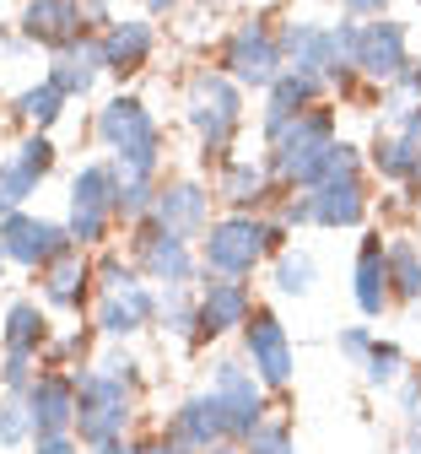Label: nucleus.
Masks as SVG:
<instances>
[{
    "label": "nucleus",
    "mask_w": 421,
    "mask_h": 454,
    "mask_svg": "<svg viewBox=\"0 0 421 454\" xmlns=\"http://www.w3.org/2000/svg\"><path fill=\"white\" fill-rule=\"evenodd\" d=\"M335 146H340V120H335V108L330 103H314L303 108L297 120L270 141V179L276 190H314L324 174H330V162H335Z\"/></svg>",
    "instance_id": "1"
},
{
    "label": "nucleus",
    "mask_w": 421,
    "mask_h": 454,
    "mask_svg": "<svg viewBox=\"0 0 421 454\" xmlns=\"http://www.w3.org/2000/svg\"><path fill=\"white\" fill-rule=\"evenodd\" d=\"M286 249V227L254 211H227L206 227V239L195 244L200 270L206 276H232V281H249L265 260H276Z\"/></svg>",
    "instance_id": "2"
},
{
    "label": "nucleus",
    "mask_w": 421,
    "mask_h": 454,
    "mask_svg": "<svg viewBox=\"0 0 421 454\" xmlns=\"http://www.w3.org/2000/svg\"><path fill=\"white\" fill-rule=\"evenodd\" d=\"M184 125L195 130L206 168L227 162L238 130H244V87L227 82L216 66H200V71L184 82Z\"/></svg>",
    "instance_id": "3"
},
{
    "label": "nucleus",
    "mask_w": 421,
    "mask_h": 454,
    "mask_svg": "<svg viewBox=\"0 0 421 454\" xmlns=\"http://www.w3.org/2000/svg\"><path fill=\"white\" fill-rule=\"evenodd\" d=\"M141 395H146L141 384H125V379L103 373L97 363H87L76 373V438H82V449L130 438L141 422Z\"/></svg>",
    "instance_id": "4"
},
{
    "label": "nucleus",
    "mask_w": 421,
    "mask_h": 454,
    "mask_svg": "<svg viewBox=\"0 0 421 454\" xmlns=\"http://www.w3.org/2000/svg\"><path fill=\"white\" fill-rule=\"evenodd\" d=\"M297 195L308 206V227H363L368 206H373V195H368V152L340 141L330 174L314 190H297Z\"/></svg>",
    "instance_id": "5"
},
{
    "label": "nucleus",
    "mask_w": 421,
    "mask_h": 454,
    "mask_svg": "<svg viewBox=\"0 0 421 454\" xmlns=\"http://www.w3.org/2000/svg\"><path fill=\"white\" fill-rule=\"evenodd\" d=\"M113 195H119V174H113L108 157L76 168L71 195H66V233H71L76 249H103V244H108V233L119 227Z\"/></svg>",
    "instance_id": "6"
},
{
    "label": "nucleus",
    "mask_w": 421,
    "mask_h": 454,
    "mask_svg": "<svg viewBox=\"0 0 421 454\" xmlns=\"http://www.w3.org/2000/svg\"><path fill=\"white\" fill-rule=\"evenodd\" d=\"M216 71L227 76V82H238L244 92H265L281 71H286V60H281V38H276V27L270 22H260V17H249V22H238L227 38H222V54H216Z\"/></svg>",
    "instance_id": "7"
},
{
    "label": "nucleus",
    "mask_w": 421,
    "mask_h": 454,
    "mask_svg": "<svg viewBox=\"0 0 421 454\" xmlns=\"http://www.w3.org/2000/svg\"><path fill=\"white\" fill-rule=\"evenodd\" d=\"M238 357H244L249 368H254V379L265 384V395H286L292 389V379H297V347H292V335H286V325H281V314L276 309H254L249 314V325L238 330Z\"/></svg>",
    "instance_id": "8"
},
{
    "label": "nucleus",
    "mask_w": 421,
    "mask_h": 454,
    "mask_svg": "<svg viewBox=\"0 0 421 454\" xmlns=\"http://www.w3.org/2000/svg\"><path fill=\"white\" fill-rule=\"evenodd\" d=\"M130 265L141 270V281H152L157 293H168V287H195V276H200L195 244L162 233L157 222H136L130 227Z\"/></svg>",
    "instance_id": "9"
},
{
    "label": "nucleus",
    "mask_w": 421,
    "mask_h": 454,
    "mask_svg": "<svg viewBox=\"0 0 421 454\" xmlns=\"http://www.w3.org/2000/svg\"><path fill=\"white\" fill-rule=\"evenodd\" d=\"M206 389L216 395V406H222V417H227V438H232V443H244V438L270 417V395H265V384L254 379V368H249L244 357H216Z\"/></svg>",
    "instance_id": "10"
},
{
    "label": "nucleus",
    "mask_w": 421,
    "mask_h": 454,
    "mask_svg": "<svg viewBox=\"0 0 421 454\" xmlns=\"http://www.w3.org/2000/svg\"><path fill=\"white\" fill-rule=\"evenodd\" d=\"M254 309H260V303H254V287H249V281L206 276V270H200V281H195V314H200L195 352H200V347H211V340L238 335V330L249 325V314H254Z\"/></svg>",
    "instance_id": "11"
},
{
    "label": "nucleus",
    "mask_w": 421,
    "mask_h": 454,
    "mask_svg": "<svg viewBox=\"0 0 421 454\" xmlns=\"http://www.w3.org/2000/svg\"><path fill=\"white\" fill-rule=\"evenodd\" d=\"M211 206H216V190H211L206 179H195V174L168 179V184L157 179V200H152V216H146V222H157L162 233H173V239L200 244V239H206V227L216 222Z\"/></svg>",
    "instance_id": "12"
},
{
    "label": "nucleus",
    "mask_w": 421,
    "mask_h": 454,
    "mask_svg": "<svg viewBox=\"0 0 421 454\" xmlns=\"http://www.w3.org/2000/svg\"><path fill=\"white\" fill-rule=\"evenodd\" d=\"M54 162H59V146L43 130H27L6 157H0V216L27 211V200L38 195V184L54 174Z\"/></svg>",
    "instance_id": "13"
},
{
    "label": "nucleus",
    "mask_w": 421,
    "mask_h": 454,
    "mask_svg": "<svg viewBox=\"0 0 421 454\" xmlns=\"http://www.w3.org/2000/svg\"><path fill=\"white\" fill-rule=\"evenodd\" d=\"M71 244L66 233V222H49L38 211H12V216H0V254H6V265H22V270H43L54 265Z\"/></svg>",
    "instance_id": "14"
},
{
    "label": "nucleus",
    "mask_w": 421,
    "mask_h": 454,
    "mask_svg": "<svg viewBox=\"0 0 421 454\" xmlns=\"http://www.w3.org/2000/svg\"><path fill=\"white\" fill-rule=\"evenodd\" d=\"M92 330L108 347H130L141 330H157V287L152 281H130L119 293L92 298Z\"/></svg>",
    "instance_id": "15"
},
{
    "label": "nucleus",
    "mask_w": 421,
    "mask_h": 454,
    "mask_svg": "<svg viewBox=\"0 0 421 454\" xmlns=\"http://www.w3.org/2000/svg\"><path fill=\"white\" fill-rule=\"evenodd\" d=\"M400 71H410V33L405 22L394 17H373L356 33V76L373 82V87H389Z\"/></svg>",
    "instance_id": "16"
},
{
    "label": "nucleus",
    "mask_w": 421,
    "mask_h": 454,
    "mask_svg": "<svg viewBox=\"0 0 421 454\" xmlns=\"http://www.w3.org/2000/svg\"><path fill=\"white\" fill-rule=\"evenodd\" d=\"M38 298H43V309L49 314H87L92 309V298H97V287H92V254L87 249H66L54 265H43L38 270Z\"/></svg>",
    "instance_id": "17"
},
{
    "label": "nucleus",
    "mask_w": 421,
    "mask_h": 454,
    "mask_svg": "<svg viewBox=\"0 0 421 454\" xmlns=\"http://www.w3.org/2000/svg\"><path fill=\"white\" fill-rule=\"evenodd\" d=\"M22 401H27V417H33V438L76 433V373L38 368V379H33V389Z\"/></svg>",
    "instance_id": "18"
},
{
    "label": "nucleus",
    "mask_w": 421,
    "mask_h": 454,
    "mask_svg": "<svg viewBox=\"0 0 421 454\" xmlns=\"http://www.w3.org/2000/svg\"><path fill=\"white\" fill-rule=\"evenodd\" d=\"M211 190H216V200H222L227 211H254V216H265V211L281 200V190H276V179H270V168H265V162H249V157H227V162H216Z\"/></svg>",
    "instance_id": "19"
},
{
    "label": "nucleus",
    "mask_w": 421,
    "mask_h": 454,
    "mask_svg": "<svg viewBox=\"0 0 421 454\" xmlns=\"http://www.w3.org/2000/svg\"><path fill=\"white\" fill-rule=\"evenodd\" d=\"M92 136L103 141V152H108V157H119V152H130V146H141V141L162 136V125L152 120V108H146L136 92H119V98H108V103L97 108Z\"/></svg>",
    "instance_id": "20"
},
{
    "label": "nucleus",
    "mask_w": 421,
    "mask_h": 454,
    "mask_svg": "<svg viewBox=\"0 0 421 454\" xmlns=\"http://www.w3.org/2000/svg\"><path fill=\"white\" fill-rule=\"evenodd\" d=\"M157 427L173 433L178 443L195 449V454H206V449H216V443H232V438H227V417H222V406H216V395H211V389L184 395V401H178Z\"/></svg>",
    "instance_id": "21"
},
{
    "label": "nucleus",
    "mask_w": 421,
    "mask_h": 454,
    "mask_svg": "<svg viewBox=\"0 0 421 454\" xmlns=\"http://www.w3.org/2000/svg\"><path fill=\"white\" fill-rule=\"evenodd\" d=\"M97 43H103V66H108V76H141L146 66H152V54H157V27L146 22V17H113L103 33H97Z\"/></svg>",
    "instance_id": "22"
},
{
    "label": "nucleus",
    "mask_w": 421,
    "mask_h": 454,
    "mask_svg": "<svg viewBox=\"0 0 421 454\" xmlns=\"http://www.w3.org/2000/svg\"><path fill=\"white\" fill-rule=\"evenodd\" d=\"M276 38H281V60H286V71L314 76V82L330 87V76H335V38H330L324 22H297V17H292V22L276 27Z\"/></svg>",
    "instance_id": "23"
},
{
    "label": "nucleus",
    "mask_w": 421,
    "mask_h": 454,
    "mask_svg": "<svg viewBox=\"0 0 421 454\" xmlns=\"http://www.w3.org/2000/svg\"><path fill=\"white\" fill-rule=\"evenodd\" d=\"M351 298H356V309H363V319H384V309H394V293H389V244H384V233H368L363 244H356Z\"/></svg>",
    "instance_id": "24"
},
{
    "label": "nucleus",
    "mask_w": 421,
    "mask_h": 454,
    "mask_svg": "<svg viewBox=\"0 0 421 454\" xmlns=\"http://www.w3.org/2000/svg\"><path fill=\"white\" fill-rule=\"evenodd\" d=\"M59 92H66L71 103L76 98H92V87L108 76V66H103V43H97V33H82L76 43H66V49H54L49 54V71H43Z\"/></svg>",
    "instance_id": "25"
},
{
    "label": "nucleus",
    "mask_w": 421,
    "mask_h": 454,
    "mask_svg": "<svg viewBox=\"0 0 421 454\" xmlns=\"http://www.w3.org/2000/svg\"><path fill=\"white\" fill-rule=\"evenodd\" d=\"M17 33H22V43L54 54V49L76 43V38L87 33V22H82V12H76V0H27L22 17H17Z\"/></svg>",
    "instance_id": "26"
},
{
    "label": "nucleus",
    "mask_w": 421,
    "mask_h": 454,
    "mask_svg": "<svg viewBox=\"0 0 421 454\" xmlns=\"http://www.w3.org/2000/svg\"><path fill=\"white\" fill-rule=\"evenodd\" d=\"M314 103H324V82L297 76V71H281V76L265 87V108H260V130H265V141H276V136L297 120V114L314 108Z\"/></svg>",
    "instance_id": "27"
},
{
    "label": "nucleus",
    "mask_w": 421,
    "mask_h": 454,
    "mask_svg": "<svg viewBox=\"0 0 421 454\" xmlns=\"http://www.w3.org/2000/svg\"><path fill=\"white\" fill-rule=\"evenodd\" d=\"M368 168H373L384 184L421 195V146H410L405 130H384L378 125V136L368 141Z\"/></svg>",
    "instance_id": "28"
},
{
    "label": "nucleus",
    "mask_w": 421,
    "mask_h": 454,
    "mask_svg": "<svg viewBox=\"0 0 421 454\" xmlns=\"http://www.w3.org/2000/svg\"><path fill=\"white\" fill-rule=\"evenodd\" d=\"M54 340V325H49V309L38 298H17L0 319V352H17V357H38L43 363V347Z\"/></svg>",
    "instance_id": "29"
},
{
    "label": "nucleus",
    "mask_w": 421,
    "mask_h": 454,
    "mask_svg": "<svg viewBox=\"0 0 421 454\" xmlns=\"http://www.w3.org/2000/svg\"><path fill=\"white\" fill-rule=\"evenodd\" d=\"M66 108H71V98L59 92L49 76H43V82H33V87H22V92L12 98V114H17L27 130H43V136H49L59 120H66Z\"/></svg>",
    "instance_id": "30"
},
{
    "label": "nucleus",
    "mask_w": 421,
    "mask_h": 454,
    "mask_svg": "<svg viewBox=\"0 0 421 454\" xmlns=\"http://www.w3.org/2000/svg\"><path fill=\"white\" fill-rule=\"evenodd\" d=\"M157 330L173 335L178 347H190V352H195V330H200L195 287H168V293H157Z\"/></svg>",
    "instance_id": "31"
},
{
    "label": "nucleus",
    "mask_w": 421,
    "mask_h": 454,
    "mask_svg": "<svg viewBox=\"0 0 421 454\" xmlns=\"http://www.w3.org/2000/svg\"><path fill=\"white\" fill-rule=\"evenodd\" d=\"M378 108H384L389 130H405L410 120H421V66H410L389 87H378Z\"/></svg>",
    "instance_id": "32"
},
{
    "label": "nucleus",
    "mask_w": 421,
    "mask_h": 454,
    "mask_svg": "<svg viewBox=\"0 0 421 454\" xmlns=\"http://www.w3.org/2000/svg\"><path fill=\"white\" fill-rule=\"evenodd\" d=\"M270 276H276V293L281 298H308L319 287V260H314V249H292L286 244L270 260Z\"/></svg>",
    "instance_id": "33"
},
{
    "label": "nucleus",
    "mask_w": 421,
    "mask_h": 454,
    "mask_svg": "<svg viewBox=\"0 0 421 454\" xmlns=\"http://www.w3.org/2000/svg\"><path fill=\"white\" fill-rule=\"evenodd\" d=\"M389 293L394 303H421V249L410 239H389Z\"/></svg>",
    "instance_id": "34"
},
{
    "label": "nucleus",
    "mask_w": 421,
    "mask_h": 454,
    "mask_svg": "<svg viewBox=\"0 0 421 454\" xmlns=\"http://www.w3.org/2000/svg\"><path fill=\"white\" fill-rule=\"evenodd\" d=\"M92 325H76V330H66V335H54L49 347H43V368H66V373H82L87 363H92Z\"/></svg>",
    "instance_id": "35"
},
{
    "label": "nucleus",
    "mask_w": 421,
    "mask_h": 454,
    "mask_svg": "<svg viewBox=\"0 0 421 454\" xmlns=\"http://www.w3.org/2000/svg\"><path fill=\"white\" fill-rule=\"evenodd\" d=\"M405 373H410V363H405V347H400V340H373V352L363 357L368 389H394Z\"/></svg>",
    "instance_id": "36"
},
{
    "label": "nucleus",
    "mask_w": 421,
    "mask_h": 454,
    "mask_svg": "<svg viewBox=\"0 0 421 454\" xmlns=\"http://www.w3.org/2000/svg\"><path fill=\"white\" fill-rule=\"evenodd\" d=\"M238 454H297V433L286 417H265L244 443H238Z\"/></svg>",
    "instance_id": "37"
},
{
    "label": "nucleus",
    "mask_w": 421,
    "mask_h": 454,
    "mask_svg": "<svg viewBox=\"0 0 421 454\" xmlns=\"http://www.w3.org/2000/svg\"><path fill=\"white\" fill-rule=\"evenodd\" d=\"M130 281H141V270L119 254V249H97L92 254V287H97V298L103 293H119V287H130Z\"/></svg>",
    "instance_id": "38"
},
{
    "label": "nucleus",
    "mask_w": 421,
    "mask_h": 454,
    "mask_svg": "<svg viewBox=\"0 0 421 454\" xmlns=\"http://www.w3.org/2000/svg\"><path fill=\"white\" fill-rule=\"evenodd\" d=\"M33 443V417L22 395H0V449H27Z\"/></svg>",
    "instance_id": "39"
},
{
    "label": "nucleus",
    "mask_w": 421,
    "mask_h": 454,
    "mask_svg": "<svg viewBox=\"0 0 421 454\" xmlns=\"http://www.w3.org/2000/svg\"><path fill=\"white\" fill-rule=\"evenodd\" d=\"M38 357H17V352H0V395H27L38 379Z\"/></svg>",
    "instance_id": "40"
},
{
    "label": "nucleus",
    "mask_w": 421,
    "mask_h": 454,
    "mask_svg": "<svg viewBox=\"0 0 421 454\" xmlns=\"http://www.w3.org/2000/svg\"><path fill=\"white\" fill-rule=\"evenodd\" d=\"M373 340H378V335H373L368 325H346V330L335 335V347H340V357H346L351 368H363V357L373 352Z\"/></svg>",
    "instance_id": "41"
},
{
    "label": "nucleus",
    "mask_w": 421,
    "mask_h": 454,
    "mask_svg": "<svg viewBox=\"0 0 421 454\" xmlns=\"http://www.w3.org/2000/svg\"><path fill=\"white\" fill-rule=\"evenodd\" d=\"M136 438V454H195V449H184L173 433H162V427H146V433H130Z\"/></svg>",
    "instance_id": "42"
},
{
    "label": "nucleus",
    "mask_w": 421,
    "mask_h": 454,
    "mask_svg": "<svg viewBox=\"0 0 421 454\" xmlns=\"http://www.w3.org/2000/svg\"><path fill=\"white\" fill-rule=\"evenodd\" d=\"M27 454H87V449H82L76 433H54V438H33Z\"/></svg>",
    "instance_id": "43"
},
{
    "label": "nucleus",
    "mask_w": 421,
    "mask_h": 454,
    "mask_svg": "<svg viewBox=\"0 0 421 454\" xmlns=\"http://www.w3.org/2000/svg\"><path fill=\"white\" fill-rule=\"evenodd\" d=\"M76 12H82L87 33H103V27L113 22V12H108V0H76Z\"/></svg>",
    "instance_id": "44"
},
{
    "label": "nucleus",
    "mask_w": 421,
    "mask_h": 454,
    "mask_svg": "<svg viewBox=\"0 0 421 454\" xmlns=\"http://www.w3.org/2000/svg\"><path fill=\"white\" fill-rule=\"evenodd\" d=\"M394 395H400V411L416 417V411H421V373H405V379L394 384Z\"/></svg>",
    "instance_id": "45"
},
{
    "label": "nucleus",
    "mask_w": 421,
    "mask_h": 454,
    "mask_svg": "<svg viewBox=\"0 0 421 454\" xmlns=\"http://www.w3.org/2000/svg\"><path fill=\"white\" fill-rule=\"evenodd\" d=\"M340 17L346 22H373V17H384V0H340Z\"/></svg>",
    "instance_id": "46"
},
{
    "label": "nucleus",
    "mask_w": 421,
    "mask_h": 454,
    "mask_svg": "<svg viewBox=\"0 0 421 454\" xmlns=\"http://www.w3.org/2000/svg\"><path fill=\"white\" fill-rule=\"evenodd\" d=\"M87 454H136V438H119V443H97Z\"/></svg>",
    "instance_id": "47"
},
{
    "label": "nucleus",
    "mask_w": 421,
    "mask_h": 454,
    "mask_svg": "<svg viewBox=\"0 0 421 454\" xmlns=\"http://www.w3.org/2000/svg\"><path fill=\"white\" fill-rule=\"evenodd\" d=\"M184 0H146V17H173Z\"/></svg>",
    "instance_id": "48"
},
{
    "label": "nucleus",
    "mask_w": 421,
    "mask_h": 454,
    "mask_svg": "<svg viewBox=\"0 0 421 454\" xmlns=\"http://www.w3.org/2000/svg\"><path fill=\"white\" fill-rule=\"evenodd\" d=\"M405 427H410V454H421V411L405 417Z\"/></svg>",
    "instance_id": "49"
},
{
    "label": "nucleus",
    "mask_w": 421,
    "mask_h": 454,
    "mask_svg": "<svg viewBox=\"0 0 421 454\" xmlns=\"http://www.w3.org/2000/svg\"><path fill=\"white\" fill-rule=\"evenodd\" d=\"M206 454H238V443H216V449H206Z\"/></svg>",
    "instance_id": "50"
},
{
    "label": "nucleus",
    "mask_w": 421,
    "mask_h": 454,
    "mask_svg": "<svg viewBox=\"0 0 421 454\" xmlns=\"http://www.w3.org/2000/svg\"><path fill=\"white\" fill-rule=\"evenodd\" d=\"M6 43H12V33H6V27H0V60H6Z\"/></svg>",
    "instance_id": "51"
},
{
    "label": "nucleus",
    "mask_w": 421,
    "mask_h": 454,
    "mask_svg": "<svg viewBox=\"0 0 421 454\" xmlns=\"http://www.w3.org/2000/svg\"><path fill=\"white\" fill-rule=\"evenodd\" d=\"M0 281H6V254H0Z\"/></svg>",
    "instance_id": "52"
},
{
    "label": "nucleus",
    "mask_w": 421,
    "mask_h": 454,
    "mask_svg": "<svg viewBox=\"0 0 421 454\" xmlns=\"http://www.w3.org/2000/svg\"><path fill=\"white\" fill-rule=\"evenodd\" d=\"M416 6H421V0H416Z\"/></svg>",
    "instance_id": "53"
}]
</instances>
